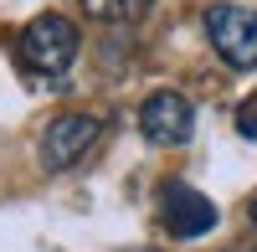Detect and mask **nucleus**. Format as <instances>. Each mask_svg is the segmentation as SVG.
Wrapping results in <instances>:
<instances>
[{"label":"nucleus","instance_id":"obj_4","mask_svg":"<svg viewBox=\"0 0 257 252\" xmlns=\"http://www.w3.org/2000/svg\"><path fill=\"white\" fill-rule=\"evenodd\" d=\"M139 129L149 144H185L196 134V108H190V98L175 93V88H160L139 103Z\"/></svg>","mask_w":257,"mask_h":252},{"label":"nucleus","instance_id":"obj_3","mask_svg":"<svg viewBox=\"0 0 257 252\" xmlns=\"http://www.w3.org/2000/svg\"><path fill=\"white\" fill-rule=\"evenodd\" d=\"M98 139H103V118H93V113H57L47 123V134H41L36 160H41V170L62 175V170H72L77 160H88V150Z\"/></svg>","mask_w":257,"mask_h":252},{"label":"nucleus","instance_id":"obj_7","mask_svg":"<svg viewBox=\"0 0 257 252\" xmlns=\"http://www.w3.org/2000/svg\"><path fill=\"white\" fill-rule=\"evenodd\" d=\"M237 129H242L247 139L257 134V98H247V103H242V113H237Z\"/></svg>","mask_w":257,"mask_h":252},{"label":"nucleus","instance_id":"obj_8","mask_svg":"<svg viewBox=\"0 0 257 252\" xmlns=\"http://www.w3.org/2000/svg\"><path fill=\"white\" fill-rule=\"evenodd\" d=\"M247 216H252V226H257V201H252V206H247Z\"/></svg>","mask_w":257,"mask_h":252},{"label":"nucleus","instance_id":"obj_1","mask_svg":"<svg viewBox=\"0 0 257 252\" xmlns=\"http://www.w3.org/2000/svg\"><path fill=\"white\" fill-rule=\"evenodd\" d=\"M77 57V26L67 16H36L26 31H21V62H26L31 77L62 82Z\"/></svg>","mask_w":257,"mask_h":252},{"label":"nucleus","instance_id":"obj_9","mask_svg":"<svg viewBox=\"0 0 257 252\" xmlns=\"http://www.w3.org/2000/svg\"><path fill=\"white\" fill-rule=\"evenodd\" d=\"M226 252H257V247H226Z\"/></svg>","mask_w":257,"mask_h":252},{"label":"nucleus","instance_id":"obj_10","mask_svg":"<svg viewBox=\"0 0 257 252\" xmlns=\"http://www.w3.org/2000/svg\"><path fill=\"white\" fill-rule=\"evenodd\" d=\"M139 252H160V247H139Z\"/></svg>","mask_w":257,"mask_h":252},{"label":"nucleus","instance_id":"obj_5","mask_svg":"<svg viewBox=\"0 0 257 252\" xmlns=\"http://www.w3.org/2000/svg\"><path fill=\"white\" fill-rule=\"evenodd\" d=\"M160 211H165V232L170 237H206L211 226H216V206H211L196 185H185V180H170L165 185V201H160Z\"/></svg>","mask_w":257,"mask_h":252},{"label":"nucleus","instance_id":"obj_6","mask_svg":"<svg viewBox=\"0 0 257 252\" xmlns=\"http://www.w3.org/2000/svg\"><path fill=\"white\" fill-rule=\"evenodd\" d=\"M82 11H88L93 21H139L149 11V0H82Z\"/></svg>","mask_w":257,"mask_h":252},{"label":"nucleus","instance_id":"obj_2","mask_svg":"<svg viewBox=\"0 0 257 252\" xmlns=\"http://www.w3.org/2000/svg\"><path fill=\"white\" fill-rule=\"evenodd\" d=\"M201 26H206L211 47H216V57L226 62V67H237V72L257 67V11L252 6H231V0L206 6Z\"/></svg>","mask_w":257,"mask_h":252}]
</instances>
